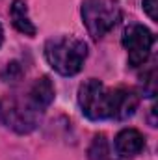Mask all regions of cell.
Masks as SVG:
<instances>
[{
	"mask_svg": "<svg viewBox=\"0 0 158 160\" xmlns=\"http://www.w3.org/2000/svg\"><path fill=\"white\" fill-rule=\"evenodd\" d=\"M138 95L126 88H106L101 80H86L78 89V104L86 118L93 121L126 119L138 108Z\"/></svg>",
	"mask_w": 158,
	"mask_h": 160,
	"instance_id": "1",
	"label": "cell"
},
{
	"mask_svg": "<svg viewBox=\"0 0 158 160\" xmlns=\"http://www.w3.org/2000/svg\"><path fill=\"white\" fill-rule=\"evenodd\" d=\"M45 58L56 73L62 77H73L84 67L87 58V45L73 36L50 38L45 43Z\"/></svg>",
	"mask_w": 158,
	"mask_h": 160,
	"instance_id": "2",
	"label": "cell"
},
{
	"mask_svg": "<svg viewBox=\"0 0 158 160\" xmlns=\"http://www.w3.org/2000/svg\"><path fill=\"white\" fill-rule=\"evenodd\" d=\"M80 13L87 34L99 41L119 22L121 6L117 0H84Z\"/></svg>",
	"mask_w": 158,
	"mask_h": 160,
	"instance_id": "3",
	"label": "cell"
},
{
	"mask_svg": "<svg viewBox=\"0 0 158 160\" xmlns=\"http://www.w3.org/2000/svg\"><path fill=\"white\" fill-rule=\"evenodd\" d=\"M121 43L128 52V65L140 67L147 62L151 54V48L155 45V36L143 24H130L125 28Z\"/></svg>",
	"mask_w": 158,
	"mask_h": 160,
	"instance_id": "4",
	"label": "cell"
},
{
	"mask_svg": "<svg viewBox=\"0 0 158 160\" xmlns=\"http://www.w3.org/2000/svg\"><path fill=\"white\" fill-rule=\"evenodd\" d=\"M0 118L7 127L24 134L37 127L41 112H37L28 102V99L24 102L22 101H2L0 102Z\"/></svg>",
	"mask_w": 158,
	"mask_h": 160,
	"instance_id": "5",
	"label": "cell"
},
{
	"mask_svg": "<svg viewBox=\"0 0 158 160\" xmlns=\"http://www.w3.org/2000/svg\"><path fill=\"white\" fill-rule=\"evenodd\" d=\"M114 147L121 158H134L145 149V138L136 128H123L114 140Z\"/></svg>",
	"mask_w": 158,
	"mask_h": 160,
	"instance_id": "6",
	"label": "cell"
},
{
	"mask_svg": "<svg viewBox=\"0 0 158 160\" xmlns=\"http://www.w3.org/2000/svg\"><path fill=\"white\" fill-rule=\"evenodd\" d=\"M52 101H54V86H52L50 78H48V77L37 78L32 84L30 91H28V102H30L37 112L43 114L45 108H48Z\"/></svg>",
	"mask_w": 158,
	"mask_h": 160,
	"instance_id": "7",
	"label": "cell"
},
{
	"mask_svg": "<svg viewBox=\"0 0 158 160\" xmlns=\"http://www.w3.org/2000/svg\"><path fill=\"white\" fill-rule=\"evenodd\" d=\"M9 17H11L13 26H15L21 34H24V36H36L37 30H36L34 22L30 21L26 4H24L22 0H13L11 9H9Z\"/></svg>",
	"mask_w": 158,
	"mask_h": 160,
	"instance_id": "8",
	"label": "cell"
},
{
	"mask_svg": "<svg viewBox=\"0 0 158 160\" xmlns=\"http://www.w3.org/2000/svg\"><path fill=\"white\" fill-rule=\"evenodd\" d=\"M108 153H110V145L104 134H99L93 138L91 145H89V160H108Z\"/></svg>",
	"mask_w": 158,
	"mask_h": 160,
	"instance_id": "9",
	"label": "cell"
},
{
	"mask_svg": "<svg viewBox=\"0 0 158 160\" xmlns=\"http://www.w3.org/2000/svg\"><path fill=\"white\" fill-rule=\"evenodd\" d=\"M143 9L145 13L151 17V21H156L158 15H156V0H143Z\"/></svg>",
	"mask_w": 158,
	"mask_h": 160,
	"instance_id": "10",
	"label": "cell"
},
{
	"mask_svg": "<svg viewBox=\"0 0 158 160\" xmlns=\"http://www.w3.org/2000/svg\"><path fill=\"white\" fill-rule=\"evenodd\" d=\"M2 39H4V30H2V26H0V45H2Z\"/></svg>",
	"mask_w": 158,
	"mask_h": 160,
	"instance_id": "11",
	"label": "cell"
}]
</instances>
